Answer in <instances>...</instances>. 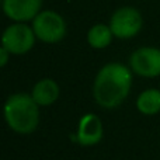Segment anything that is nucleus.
Instances as JSON below:
<instances>
[{
  "label": "nucleus",
  "instance_id": "8",
  "mask_svg": "<svg viewBox=\"0 0 160 160\" xmlns=\"http://www.w3.org/2000/svg\"><path fill=\"white\" fill-rule=\"evenodd\" d=\"M78 142L83 146H93L102 138V122L96 114H86L79 121Z\"/></svg>",
  "mask_w": 160,
  "mask_h": 160
},
{
  "label": "nucleus",
  "instance_id": "2",
  "mask_svg": "<svg viewBox=\"0 0 160 160\" xmlns=\"http://www.w3.org/2000/svg\"><path fill=\"white\" fill-rule=\"evenodd\" d=\"M4 118L14 132L31 133L37 129L39 122L38 104L30 94H13L4 104Z\"/></svg>",
  "mask_w": 160,
  "mask_h": 160
},
{
  "label": "nucleus",
  "instance_id": "12",
  "mask_svg": "<svg viewBox=\"0 0 160 160\" xmlns=\"http://www.w3.org/2000/svg\"><path fill=\"white\" fill-rule=\"evenodd\" d=\"M8 55H10V52L6 48H0V66H6V63L8 61Z\"/></svg>",
  "mask_w": 160,
  "mask_h": 160
},
{
  "label": "nucleus",
  "instance_id": "4",
  "mask_svg": "<svg viewBox=\"0 0 160 160\" xmlns=\"http://www.w3.org/2000/svg\"><path fill=\"white\" fill-rule=\"evenodd\" d=\"M35 38L32 27H28L24 22H14L3 32L2 47L13 55H24L32 49Z\"/></svg>",
  "mask_w": 160,
  "mask_h": 160
},
{
  "label": "nucleus",
  "instance_id": "9",
  "mask_svg": "<svg viewBox=\"0 0 160 160\" xmlns=\"http://www.w3.org/2000/svg\"><path fill=\"white\" fill-rule=\"evenodd\" d=\"M31 96H32V98L35 100L38 105L47 107V105L53 104L58 100L59 86L52 79H42L34 86Z\"/></svg>",
  "mask_w": 160,
  "mask_h": 160
},
{
  "label": "nucleus",
  "instance_id": "7",
  "mask_svg": "<svg viewBox=\"0 0 160 160\" xmlns=\"http://www.w3.org/2000/svg\"><path fill=\"white\" fill-rule=\"evenodd\" d=\"M42 7V0H3V11L10 20L24 22L34 20Z\"/></svg>",
  "mask_w": 160,
  "mask_h": 160
},
{
  "label": "nucleus",
  "instance_id": "1",
  "mask_svg": "<svg viewBox=\"0 0 160 160\" xmlns=\"http://www.w3.org/2000/svg\"><path fill=\"white\" fill-rule=\"evenodd\" d=\"M132 84V72L122 63H107L94 79L93 94L102 108H115L127 98Z\"/></svg>",
  "mask_w": 160,
  "mask_h": 160
},
{
  "label": "nucleus",
  "instance_id": "5",
  "mask_svg": "<svg viewBox=\"0 0 160 160\" xmlns=\"http://www.w3.org/2000/svg\"><path fill=\"white\" fill-rule=\"evenodd\" d=\"M143 20L135 7H121L112 14L110 20V28L114 37L119 39H129L138 35Z\"/></svg>",
  "mask_w": 160,
  "mask_h": 160
},
{
  "label": "nucleus",
  "instance_id": "11",
  "mask_svg": "<svg viewBox=\"0 0 160 160\" xmlns=\"http://www.w3.org/2000/svg\"><path fill=\"white\" fill-rule=\"evenodd\" d=\"M136 108L145 115H155L160 111V90L149 88L139 94Z\"/></svg>",
  "mask_w": 160,
  "mask_h": 160
},
{
  "label": "nucleus",
  "instance_id": "3",
  "mask_svg": "<svg viewBox=\"0 0 160 160\" xmlns=\"http://www.w3.org/2000/svg\"><path fill=\"white\" fill-rule=\"evenodd\" d=\"M32 30L35 37L47 44H56L66 35V22L58 13L52 10H42L32 20Z\"/></svg>",
  "mask_w": 160,
  "mask_h": 160
},
{
  "label": "nucleus",
  "instance_id": "6",
  "mask_svg": "<svg viewBox=\"0 0 160 160\" xmlns=\"http://www.w3.org/2000/svg\"><path fill=\"white\" fill-rule=\"evenodd\" d=\"M129 66L138 76L158 78L160 76V49L153 47L139 48L131 55Z\"/></svg>",
  "mask_w": 160,
  "mask_h": 160
},
{
  "label": "nucleus",
  "instance_id": "10",
  "mask_svg": "<svg viewBox=\"0 0 160 160\" xmlns=\"http://www.w3.org/2000/svg\"><path fill=\"white\" fill-rule=\"evenodd\" d=\"M112 31L110 25L105 24H96L88 30L87 32V42L94 49H104L112 41Z\"/></svg>",
  "mask_w": 160,
  "mask_h": 160
}]
</instances>
